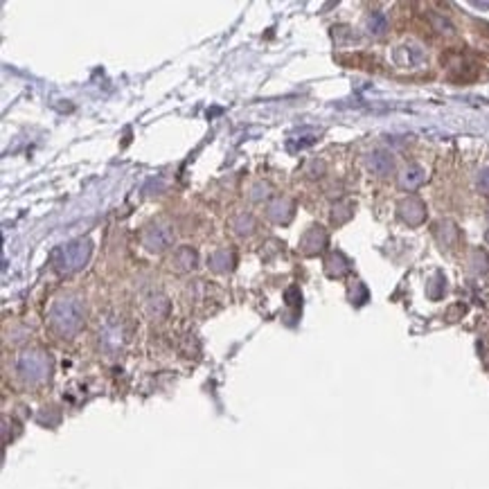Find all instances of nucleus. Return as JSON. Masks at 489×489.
Returning a JSON list of instances; mask_svg holds the SVG:
<instances>
[{
	"label": "nucleus",
	"instance_id": "nucleus-1",
	"mask_svg": "<svg viewBox=\"0 0 489 489\" xmlns=\"http://www.w3.org/2000/svg\"><path fill=\"white\" fill-rule=\"evenodd\" d=\"M18 375L30 383L43 381L50 375V361L41 352H25L18 357Z\"/></svg>",
	"mask_w": 489,
	"mask_h": 489
},
{
	"label": "nucleus",
	"instance_id": "nucleus-2",
	"mask_svg": "<svg viewBox=\"0 0 489 489\" xmlns=\"http://www.w3.org/2000/svg\"><path fill=\"white\" fill-rule=\"evenodd\" d=\"M52 325H54L56 332L63 334V336H70V334L79 329L82 313L72 302L59 304V306H54V311H52Z\"/></svg>",
	"mask_w": 489,
	"mask_h": 489
},
{
	"label": "nucleus",
	"instance_id": "nucleus-3",
	"mask_svg": "<svg viewBox=\"0 0 489 489\" xmlns=\"http://www.w3.org/2000/svg\"><path fill=\"white\" fill-rule=\"evenodd\" d=\"M399 215H401V219H404L406 224L419 226L426 219V208H424V203H421L419 199L410 196V199H406L404 203L399 205Z\"/></svg>",
	"mask_w": 489,
	"mask_h": 489
},
{
	"label": "nucleus",
	"instance_id": "nucleus-4",
	"mask_svg": "<svg viewBox=\"0 0 489 489\" xmlns=\"http://www.w3.org/2000/svg\"><path fill=\"white\" fill-rule=\"evenodd\" d=\"M325 244H327V235H325V230H323L320 226H313V228L309 230V233H304L302 242H300L302 251H304L306 255L320 253L323 248H325Z\"/></svg>",
	"mask_w": 489,
	"mask_h": 489
},
{
	"label": "nucleus",
	"instance_id": "nucleus-5",
	"mask_svg": "<svg viewBox=\"0 0 489 489\" xmlns=\"http://www.w3.org/2000/svg\"><path fill=\"white\" fill-rule=\"evenodd\" d=\"M368 167L370 171H375L379 176H388L392 169H395V162L388 156L386 151H372L368 156Z\"/></svg>",
	"mask_w": 489,
	"mask_h": 489
},
{
	"label": "nucleus",
	"instance_id": "nucleus-6",
	"mask_svg": "<svg viewBox=\"0 0 489 489\" xmlns=\"http://www.w3.org/2000/svg\"><path fill=\"white\" fill-rule=\"evenodd\" d=\"M424 178H426V174H424V169H419V167H408L404 174H401V187L404 189H417L421 183H424Z\"/></svg>",
	"mask_w": 489,
	"mask_h": 489
},
{
	"label": "nucleus",
	"instance_id": "nucleus-7",
	"mask_svg": "<svg viewBox=\"0 0 489 489\" xmlns=\"http://www.w3.org/2000/svg\"><path fill=\"white\" fill-rule=\"evenodd\" d=\"M169 242H171V235L167 233V230H162V228H156L151 233V237L145 239V244H147L149 251H162V248L169 246Z\"/></svg>",
	"mask_w": 489,
	"mask_h": 489
},
{
	"label": "nucleus",
	"instance_id": "nucleus-8",
	"mask_svg": "<svg viewBox=\"0 0 489 489\" xmlns=\"http://www.w3.org/2000/svg\"><path fill=\"white\" fill-rule=\"evenodd\" d=\"M368 30H370V34H375V36L386 34V30H388L386 16H383L381 12H372L370 18H368Z\"/></svg>",
	"mask_w": 489,
	"mask_h": 489
},
{
	"label": "nucleus",
	"instance_id": "nucleus-9",
	"mask_svg": "<svg viewBox=\"0 0 489 489\" xmlns=\"http://www.w3.org/2000/svg\"><path fill=\"white\" fill-rule=\"evenodd\" d=\"M478 189L483 192V194H489V169H485L481 176H478Z\"/></svg>",
	"mask_w": 489,
	"mask_h": 489
},
{
	"label": "nucleus",
	"instance_id": "nucleus-10",
	"mask_svg": "<svg viewBox=\"0 0 489 489\" xmlns=\"http://www.w3.org/2000/svg\"><path fill=\"white\" fill-rule=\"evenodd\" d=\"M485 239H487V244H489V230H487V233H485Z\"/></svg>",
	"mask_w": 489,
	"mask_h": 489
}]
</instances>
